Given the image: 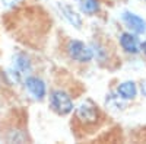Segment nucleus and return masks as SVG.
<instances>
[{
	"mask_svg": "<svg viewBox=\"0 0 146 144\" xmlns=\"http://www.w3.org/2000/svg\"><path fill=\"white\" fill-rule=\"evenodd\" d=\"M102 119L101 109L94 101L85 99L73 109V122L80 128H92L100 124Z\"/></svg>",
	"mask_w": 146,
	"mask_h": 144,
	"instance_id": "nucleus-1",
	"label": "nucleus"
},
{
	"mask_svg": "<svg viewBox=\"0 0 146 144\" xmlns=\"http://www.w3.org/2000/svg\"><path fill=\"white\" fill-rule=\"evenodd\" d=\"M140 51L145 54V57H146V39L143 41V42H140Z\"/></svg>",
	"mask_w": 146,
	"mask_h": 144,
	"instance_id": "nucleus-14",
	"label": "nucleus"
},
{
	"mask_svg": "<svg viewBox=\"0 0 146 144\" xmlns=\"http://www.w3.org/2000/svg\"><path fill=\"white\" fill-rule=\"evenodd\" d=\"M48 103H50L51 111L60 116H67L75 109V102L69 92L64 89H53L48 95Z\"/></svg>",
	"mask_w": 146,
	"mask_h": 144,
	"instance_id": "nucleus-3",
	"label": "nucleus"
},
{
	"mask_svg": "<svg viewBox=\"0 0 146 144\" xmlns=\"http://www.w3.org/2000/svg\"><path fill=\"white\" fill-rule=\"evenodd\" d=\"M140 92L143 96H146V82H142V85H140Z\"/></svg>",
	"mask_w": 146,
	"mask_h": 144,
	"instance_id": "nucleus-15",
	"label": "nucleus"
},
{
	"mask_svg": "<svg viewBox=\"0 0 146 144\" xmlns=\"http://www.w3.org/2000/svg\"><path fill=\"white\" fill-rule=\"evenodd\" d=\"M57 10L60 16H62L70 26H73L75 29H80L82 25H83V19H82V13L73 7L72 5L69 3H57Z\"/></svg>",
	"mask_w": 146,
	"mask_h": 144,
	"instance_id": "nucleus-6",
	"label": "nucleus"
},
{
	"mask_svg": "<svg viewBox=\"0 0 146 144\" xmlns=\"http://www.w3.org/2000/svg\"><path fill=\"white\" fill-rule=\"evenodd\" d=\"M76 7L82 15L95 16L101 12V2L100 0H75Z\"/></svg>",
	"mask_w": 146,
	"mask_h": 144,
	"instance_id": "nucleus-10",
	"label": "nucleus"
},
{
	"mask_svg": "<svg viewBox=\"0 0 146 144\" xmlns=\"http://www.w3.org/2000/svg\"><path fill=\"white\" fill-rule=\"evenodd\" d=\"M118 44L126 54L129 55H139L140 51V41L136 34L130 31H124L118 35Z\"/></svg>",
	"mask_w": 146,
	"mask_h": 144,
	"instance_id": "nucleus-7",
	"label": "nucleus"
},
{
	"mask_svg": "<svg viewBox=\"0 0 146 144\" xmlns=\"http://www.w3.org/2000/svg\"><path fill=\"white\" fill-rule=\"evenodd\" d=\"M23 87L25 90L29 93V96L36 101V102H42L47 95H48V90H47V83L42 77L40 76H35V74H28L22 82Z\"/></svg>",
	"mask_w": 146,
	"mask_h": 144,
	"instance_id": "nucleus-4",
	"label": "nucleus"
},
{
	"mask_svg": "<svg viewBox=\"0 0 146 144\" xmlns=\"http://www.w3.org/2000/svg\"><path fill=\"white\" fill-rule=\"evenodd\" d=\"M105 105H107L108 108H111V109L123 111L124 108H126V101L121 99L115 92H111L110 95L105 96Z\"/></svg>",
	"mask_w": 146,
	"mask_h": 144,
	"instance_id": "nucleus-12",
	"label": "nucleus"
},
{
	"mask_svg": "<svg viewBox=\"0 0 146 144\" xmlns=\"http://www.w3.org/2000/svg\"><path fill=\"white\" fill-rule=\"evenodd\" d=\"M114 92L120 96L121 99H124L126 102H129V101L136 99V96L139 93V87L136 85V82H133V80H124V82L118 83Z\"/></svg>",
	"mask_w": 146,
	"mask_h": 144,
	"instance_id": "nucleus-9",
	"label": "nucleus"
},
{
	"mask_svg": "<svg viewBox=\"0 0 146 144\" xmlns=\"http://www.w3.org/2000/svg\"><path fill=\"white\" fill-rule=\"evenodd\" d=\"M120 19L124 23L127 31L136 34L137 37L146 34V19L142 18L140 15L135 13V12H131V10H124V12H121Z\"/></svg>",
	"mask_w": 146,
	"mask_h": 144,
	"instance_id": "nucleus-5",
	"label": "nucleus"
},
{
	"mask_svg": "<svg viewBox=\"0 0 146 144\" xmlns=\"http://www.w3.org/2000/svg\"><path fill=\"white\" fill-rule=\"evenodd\" d=\"M63 51L70 61L78 64H89L94 60V51L91 45L80 39H75V38L66 39Z\"/></svg>",
	"mask_w": 146,
	"mask_h": 144,
	"instance_id": "nucleus-2",
	"label": "nucleus"
},
{
	"mask_svg": "<svg viewBox=\"0 0 146 144\" xmlns=\"http://www.w3.org/2000/svg\"><path fill=\"white\" fill-rule=\"evenodd\" d=\"M89 45H91L92 51H94V58H96V61H98V63L102 64V63H107L108 60H110V53L107 50V47L101 41L94 39Z\"/></svg>",
	"mask_w": 146,
	"mask_h": 144,
	"instance_id": "nucleus-11",
	"label": "nucleus"
},
{
	"mask_svg": "<svg viewBox=\"0 0 146 144\" xmlns=\"http://www.w3.org/2000/svg\"><path fill=\"white\" fill-rule=\"evenodd\" d=\"M10 67L15 68L23 77H27L32 71V60L25 51H18V53L13 54V57H12Z\"/></svg>",
	"mask_w": 146,
	"mask_h": 144,
	"instance_id": "nucleus-8",
	"label": "nucleus"
},
{
	"mask_svg": "<svg viewBox=\"0 0 146 144\" xmlns=\"http://www.w3.org/2000/svg\"><path fill=\"white\" fill-rule=\"evenodd\" d=\"M21 3V0H2V6L5 9H13Z\"/></svg>",
	"mask_w": 146,
	"mask_h": 144,
	"instance_id": "nucleus-13",
	"label": "nucleus"
},
{
	"mask_svg": "<svg viewBox=\"0 0 146 144\" xmlns=\"http://www.w3.org/2000/svg\"><path fill=\"white\" fill-rule=\"evenodd\" d=\"M0 85H2V76H0Z\"/></svg>",
	"mask_w": 146,
	"mask_h": 144,
	"instance_id": "nucleus-16",
	"label": "nucleus"
}]
</instances>
